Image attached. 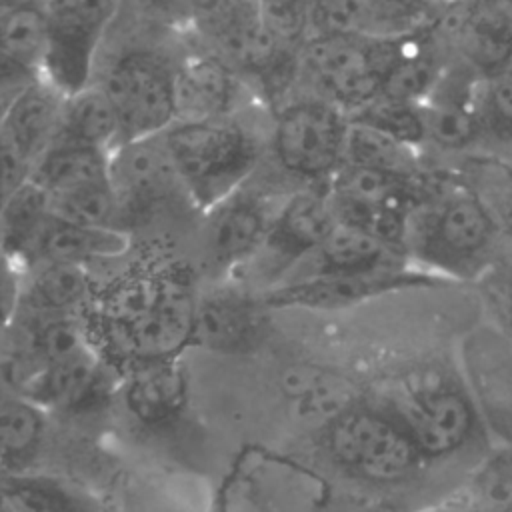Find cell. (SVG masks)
<instances>
[{
    "mask_svg": "<svg viewBox=\"0 0 512 512\" xmlns=\"http://www.w3.org/2000/svg\"><path fill=\"white\" fill-rule=\"evenodd\" d=\"M402 38L356 30L320 34L298 48V92L318 96L348 116L382 96Z\"/></svg>",
    "mask_w": 512,
    "mask_h": 512,
    "instance_id": "2",
    "label": "cell"
},
{
    "mask_svg": "<svg viewBox=\"0 0 512 512\" xmlns=\"http://www.w3.org/2000/svg\"><path fill=\"white\" fill-rule=\"evenodd\" d=\"M24 86L28 84H12V82H0V128L8 116V110L12 106V102L16 100V96L24 90Z\"/></svg>",
    "mask_w": 512,
    "mask_h": 512,
    "instance_id": "37",
    "label": "cell"
},
{
    "mask_svg": "<svg viewBox=\"0 0 512 512\" xmlns=\"http://www.w3.org/2000/svg\"><path fill=\"white\" fill-rule=\"evenodd\" d=\"M30 180L42 186L50 198L110 184V152L58 140L34 164Z\"/></svg>",
    "mask_w": 512,
    "mask_h": 512,
    "instance_id": "21",
    "label": "cell"
},
{
    "mask_svg": "<svg viewBox=\"0 0 512 512\" xmlns=\"http://www.w3.org/2000/svg\"><path fill=\"white\" fill-rule=\"evenodd\" d=\"M262 324L256 304L236 290H212L196 296L190 346L212 352H246L258 336Z\"/></svg>",
    "mask_w": 512,
    "mask_h": 512,
    "instance_id": "13",
    "label": "cell"
},
{
    "mask_svg": "<svg viewBox=\"0 0 512 512\" xmlns=\"http://www.w3.org/2000/svg\"><path fill=\"white\" fill-rule=\"evenodd\" d=\"M94 282L86 264L76 262H38L32 276L20 288V302L34 314H68L94 298Z\"/></svg>",
    "mask_w": 512,
    "mask_h": 512,
    "instance_id": "22",
    "label": "cell"
},
{
    "mask_svg": "<svg viewBox=\"0 0 512 512\" xmlns=\"http://www.w3.org/2000/svg\"><path fill=\"white\" fill-rule=\"evenodd\" d=\"M100 382L102 364L94 348L62 362L38 366L22 394L44 410L72 412L84 408L94 398Z\"/></svg>",
    "mask_w": 512,
    "mask_h": 512,
    "instance_id": "19",
    "label": "cell"
},
{
    "mask_svg": "<svg viewBox=\"0 0 512 512\" xmlns=\"http://www.w3.org/2000/svg\"><path fill=\"white\" fill-rule=\"evenodd\" d=\"M264 28L282 44L298 48L310 30L308 0H260Z\"/></svg>",
    "mask_w": 512,
    "mask_h": 512,
    "instance_id": "36",
    "label": "cell"
},
{
    "mask_svg": "<svg viewBox=\"0 0 512 512\" xmlns=\"http://www.w3.org/2000/svg\"><path fill=\"white\" fill-rule=\"evenodd\" d=\"M66 94L44 78H36L16 96L0 128V138L34 164L58 140Z\"/></svg>",
    "mask_w": 512,
    "mask_h": 512,
    "instance_id": "15",
    "label": "cell"
},
{
    "mask_svg": "<svg viewBox=\"0 0 512 512\" xmlns=\"http://www.w3.org/2000/svg\"><path fill=\"white\" fill-rule=\"evenodd\" d=\"M430 276L406 270H380L364 274L316 272L286 284H278L264 294V304L272 308L338 310L396 288L430 284Z\"/></svg>",
    "mask_w": 512,
    "mask_h": 512,
    "instance_id": "10",
    "label": "cell"
},
{
    "mask_svg": "<svg viewBox=\"0 0 512 512\" xmlns=\"http://www.w3.org/2000/svg\"><path fill=\"white\" fill-rule=\"evenodd\" d=\"M402 252L404 248L362 226L336 220L314 254L320 260L318 272L364 274L394 270V256Z\"/></svg>",
    "mask_w": 512,
    "mask_h": 512,
    "instance_id": "23",
    "label": "cell"
},
{
    "mask_svg": "<svg viewBox=\"0 0 512 512\" xmlns=\"http://www.w3.org/2000/svg\"><path fill=\"white\" fill-rule=\"evenodd\" d=\"M46 0H0V8H26V6H42Z\"/></svg>",
    "mask_w": 512,
    "mask_h": 512,
    "instance_id": "38",
    "label": "cell"
},
{
    "mask_svg": "<svg viewBox=\"0 0 512 512\" xmlns=\"http://www.w3.org/2000/svg\"><path fill=\"white\" fill-rule=\"evenodd\" d=\"M332 458L372 482H398L410 476L422 454L396 418L354 404L326 424Z\"/></svg>",
    "mask_w": 512,
    "mask_h": 512,
    "instance_id": "5",
    "label": "cell"
},
{
    "mask_svg": "<svg viewBox=\"0 0 512 512\" xmlns=\"http://www.w3.org/2000/svg\"><path fill=\"white\" fill-rule=\"evenodd\" d=\"M202 0H120L118 12L172 32H188Z\"/></svg>",
    "mask_w": 512,
    "mask_h": 512,
    "instance_id": "35",
    "label": "cell"
},
{
    "mask_svg": "<svg viewBox=\"0 0 512 512\" xmlns=\"http://www.w3.org/2000/svg\"><path fill=\"white\" fill-rule=\"evenodd\" d=\"M132 248V236L126 228H102L68 222L50 212L34 238L26 262H76L92 264L124 256Z\"/></svg>",
    "mask_w": 512,
    "mask_h": 512,
    "instance_id": "16",
    "label": "cell"
},
{
    "mask_svg": "<svg viewBox=\"0 0 512 512\" xmlns=\"http://www.w3.org/2000/svg\"><path fill=\"white\" fill-rule=\"evenodd\" d=\"M498 154H504L506 158H510V160H512V148H508V150H504V152H498Z\"/></svg>",
    "mask_w": 512,
    "mask_h": 512,
    "instance_id": "41",
    "label": "cell"
},
{
    "mask_svg": "<svg viewBox=\"0 0 512 512\" xmlns=\"http://www.w3.org/2000/svg\"><path fill=\"white\" fill-rule=\"evenodd\" d=\"M50 216V198L34 180H26L0 204V248L24 260L42 224Z\"/></svg>",
    "mask_w": 512,
    "mask_h": 512,
    "instance_id": "28",
    "label": "cell"
},
{
    "mask_svg": "<svg viewBox=\"0 0 512 512\" xmlns=\"http://www.w3.org/2000/svg\"><path fill=\"white\" fill-rule=\"evenodd\" d=\"M346 164L374 166L406 174H418L428 168V158L422 150L408 146L384 132L350 120L346 142Z\"/></svg>",
    "mask_w": 512,
    "mask_h": 512,
    "instance_id": "31",
    "label": "cell"
},
{
    "mask_svg": "<svg viewBox=\"0 0 512 512\" xmlns=\"http://www.w3.org/2000/svg\"><path fill=\"white\" fill-rule=\"evenodd\" d=\"M0 490L10 512H102L100 500L88 488L44 472L4 468Z\"/></svg>",
    "mask_w": 512,
    "mask_h": 512,
    "instance_id": "18",
    "label": "cell"
},
{
    "mask_svg": "<svg viewBox=\"0 0 512 512\" xmlns=\"http://www.w3.org/2000/svg\"><path fill=\"white\" fill-rule=\"evenodd\" d=\"M436 30L452 60L480 76L512 66V0L448 2Z\"/></svg>",
    "mask_w": 512,
    "mask_h": 512,
    "instance_id": "8",
    "label": "cell"
},
{
    "mask_svg": "<svg viewBox=\"0 0 512 512\" xmlns=\"http://www.w3.org/2000/svg\"><path fill=\"white\" fill-rule=\"evenodd\" d=\"M352 30L376 38H406L434 28L446 0H348Z\"/></svg>",
    "mask_w": 512,
    "mask_h": 512,
    "instance_id": "24",
    "label": "cell"
},
{
    "mask_svg": "<svg viewBox=\"0 0 512 512\" xmlns=\"http://www.w3.org/2000/svg\"><path fill=\"white\" fill-rule=\"evenodd\" d=\"M282 388L296 404V414L304 420L332 422L352 406V390L340 378L318 366L300 364L282 374Z\"/></svg>",
    "mask_w": 512,
    "mask_h": 512,
    "instance_id": "26",
    "label": "cell"
},
{
    "mask_svg": "<svg viewBox=\"0 0 512 512\" xmlns=\"http://www.w3.org/2000/svg\"><path fill=\"white\" fill-rule=\"evenodd\" d=\"M478 148L504 152L512 148V66L480 76L474 92Z\"/></svg>",
    "mask_w": 512,
    "mask_h": 512,
    "instance_id": "27",
    "label": "cell"
},
{
    "mask_svg": "<svg viewBox=\"0 0 512 512\" xmlns=\"http://www.w3.org/2000/svg\"><path fill=\"white\" fill-rule=\"evenodd\" d=\"M430 158L462 182L488 210L500 234L512 240V160L492 150H466Z\"/></svg>",
    "mask_w": 512,
    "mask_h": 512,
    "instance_id": "17",
    "label": "cell"
},
{
    "mask_svg": "<svg viewBox=\"0 0 512 512\" xmlns=\"http://www.w3.org/2000/svg\"><path fill=\"white\" fill-rule=\"evenodd\" d=\"M110 184L122 226L188 206L196 208L162 134L128 140L110 152Z\"/></svg>",
    "mask_w": 512,
    "mask_h": 512,
    "instance_id": "6",
    "label": "cell"
},
{
    "mask_svg": "<svg viewBox=\"0 0 512 512\" xmlns=\"http://www.w3.org/2000/svg\"><path fill=\"white\" fill-rule=\"evenodd\" d=\"M446 2H462V0H446Z\"/></svg>",
    "mask_w": 512,
    "mask_h": 512,
    "instance_id": "42",
    "label": "cell"
},
{
    "mask_svg": "<svg viewBox=\"0 0 512 512\" xmlns=\"http://www.w3.org/2000/svg\"><path fill=\"white\" fill-rule=\"evenodd\" d=\"M350 120L384 132L422 152L426 148V124L420 102L378 96L364 108L350 114Z\"/></svg>",
    "mask_w": 512,
    "mask_h": 512,
    "instance_id": "32",
    "label": "cell"
},
{
    "mask_svg": "<svg viewBox=\"0 0 512 512\" xmlns=\"http://www.w3.org/2000/svg\"><path fill=\"white\" fill-rule=\"evenodd\" d=\"M46 410L24 394L0 396V464L16 468L30 460L44 440Z\"/></svg>",
    "mask_w": 512,
    "mask_h": 512,
    "instance_id": "29",
    "label": "cell"
},
{
    "mask_svg": "<svg viewBox=\"0 0 512 512\" xmlns=\"http://www.w3.org/2000/svg\"><path fill=\"white\" fill-rule=\"evenodd\" d=\"M58 140L86 144L106 152H112L120 144V122L100 84L90 82L66 96Z\"/></svg>",
    "mask_w": 512,
    "mask_h": 512,
    "instance_id": "25",
    "label": "cell"
},
{
    "mask_svg": "<svg viewBox=\"0 0 512 512\" xmlns=\"http://www.w3.org/2000/svg\"><path fill=\"white\" fill-rule=\"evenodd\" d=\"M0 512H10V508H8V502H6L4 494H2V490H0Z\"/></svg>",
    "mask_w": 512,
    "mask_h": 512,
    "instance_id": "39",
    "label": "cell"
},
{
    "mask_svg": "<svg viewBox=\"0 0 512 512\" xmlns=\"http://www.w3.org/2000/svg\"><path fill=\"white\" fill-rule=\"evenodd\" d=\"M466 512H512V452L488 456L464 492Z\"/></svg>",
    "mask_w": 512,
    "mask_h": 512,
    "instance_id": "33",
    "label": "cell"
},
{
    "mask_svg": "<svg viewBox=\"0 0 512 512\" xmlns=\"http://www.w3.org/2000/svg\"><path fill=\"white\" fill-rule=\"evenodd\" d=\"M254 176L204 210V250L210 264L218 270L240 266L260 252L284 196L274 202L266 190L254 188Z\"/></svg>",
    "mask_w": 512,
    "mask_h": 512,
    "instance_id": "9",
    "label": "cell"
},
{
    "mask_svg": "<svg viewBox=\"0 0 512 512\" xmlns=\"http://www.w3.org/2000/svg\"><path fill=\"white\" fill-rule=\"evenodd\" d=\"M350 116L306 92L270 110L268 164L294 186H324L344 164Z\"/></svg>",
    "mask_w": 512,
    "mask_h": 512,
    "instance_id": "3",
    "label": "cell"
},
{
    "mask_svg": "<svg viewBox=\"0 0 512 512\" xmlns=\"http://www.w3.org/2000/svg\"><path fill=\"white\" fill-rule=\"evenodd\" d=\"M174 104L176 120H208L232 116L262 102L238 70L196 44L186 32L174 64Z\"/></svg>",
    "mask_w": 512,
    "mask_h": 512,
    "instance_id": "7",
    "label": "cell"
},
{
    "mask_svg": "<svg viewBox=\"0 0 512 512\" xmlns=\"http://www.w3.org/2000/svg\"><path fill=\"white\" fill-rule=\"evenodd\" d=\"M122 396L136 422L150 428L174 424L188 404L186 368L178 356L134 364Z\"/></svg>",
    "mask_w": 512,
    "mask_h": 512,
    "instance_id": "14",
    "label": "cell"
},
{
    "mask_svg": "<svg viewBox=\"0 0 512 512\" xmlns=\"http://www.w3.org/2000/svg\"><path fill=\"white\" fill-rule=\"evenodd\" d=\"M334 224L336 214L324 186L292 188L282 196L258 254H268L278 266L290 264L316 252Z\"/></svg>",
    "mask_w": 512,
    "mask_h": 512,
    "instance_id": "12",
    "label": "cell"
},
{
    "mask_svg": "<svg viewBox=\"0 0 512 512\" xmlns=\"http://www.w3.org/2000/svg\"><path fill=\"white\" fill-rule=\"evenodd\" d=\"M94 330L78 314H46L34 316V324L26 336L32 356L38 366L62 362L74 356H80L88 350H94Z\"/></svg>",
    "mask_w": 512,
    "mask_h": 512,
    "instance_id": "30",
    "label": "cell"
},
{
    "mask_svg": "<svg viewBox=\"0 0 512 512\" xmlns=\"http://www.w3.org/2000/svg\"><path fill=\"white\" fill-rule=\"evenodd\" d=\"M50 212L58 218L84 226L124 228L112 184L90 186L70 194L54 196L50 198Z\"/></svg>",
    "mask_w": 512,
    "mask_h": 512,
    "instance_id": "34",
    "label": "cell"
},
{
    "mask_svg": "<svg viewBox=\"0 0 512 512\" xmlns=\"http://www.w3.org/2000/svg\"><path fill=\"white\" fill-rule=\"evenodd\" d=\"M268 130L270 110L256 104L224 118L176 120L162 132L196 210H208L262 168Z\"/></svg>",
    "mask_w": 512,
    "mask_h": 512,
    "instance_id": "1",
    "label": "cell"
},
{
    "mask_svg": "<svg viewBox=\"0 0 512 512\" xmlns=\"http://www.w3.org/2000/svg\"><path fill=\"white\" fill-rule=\"evenodd\" d=\"M396 420L424 456H446L458 450L472 430V408L448 386H428L400 400Z\"/></svg>",
    "mask_w": 512,
    "mask_h": 512,
    "instance_id": "11",
    "label": "cell"
},
{
    "mask_svg": "<svg viewBox=\"0 0 512 512\" xmlns=\"http://www.w3.org/2000/svg\"><path fill=\"white\" fill-rule=\"evenodd\" d=\"M508 296H510V306H512V272L508 276Z\"/></svg>",
    "mask_w": 512,
    "mask_h": 512,
    "instance_id": "40",
    "label": "cell"
},
{
    "mask_svg": "<svg viewBox=\"0 0 512 512\" xmlns=\"http://www.w3.org/2000/svg\"><path fill=\"white\" fill-rule=\"evenodd\" d=\"M434 164L440 178L410 214L406 248L446 270H462L488 256L502 234L482 202L442 164Z\"/></svg>",
    "mask_w": 512,
    "mask_h": 512,
    "instance_id": "4",
    "label": "cell"
},
{
    "mask_svg": "<svg viewBox=\"0 0 512 512\" xmlns=\"http://www.w3.org/2000/svg\"><path fill=\"white\" fill-rule=\"evenodd\" d=\"M450 60L452 56L436 26L402 38L400 54L392 66L382 96L422 104L448 68Z\"/></svg>",
    "mask_w": 512,
    "mask_h": 512,
    "instance_id": "20",
    "label": "cell"
}]
</instances>
